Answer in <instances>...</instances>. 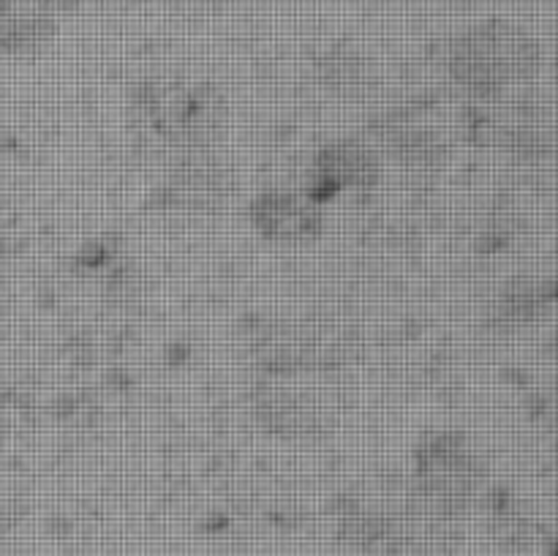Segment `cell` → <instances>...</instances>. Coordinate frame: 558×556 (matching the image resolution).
I'll return each instance as SVG.
<instances>
[{
  "label": "cell",
  "instance_id": "cell-1",
  "mask_svg": "<svg viewBox=\"0 0 558 556\" xmlns=\"http://www.w3.org/2000/svg\"><path fill=\"white\" fill-rule=\"evenodd\" d=\"M543 63V47L521 25L485 20L458 33L447 47V74L477 101H494L526 85Z\"/></svg>",
  "mask_w": 558,
  "mask_h": 556
},
{
  "label": "cell",
  "instance_id": "cell-2",
  "mask_svg": "<svg viewBox=\"0 0 558 556\" xmlns=\"http://www.w3.org/2000/svg\"><path fill=\"white\" fill-rule=\"evenodd\" d=\"M134 109L150 134L183 153L207 150L221 129V109L213 101V93L183 82H145Z\"/></svg>",
  "mask_w": 558,
  "mask_h": 556
},
{
  "label": "cell",
  "instance_id": "cell-3",
  "mask_svg": "<svg viewBox=\"0 0 558 556\" xmlns=\"http://www.w3.org/2000/svg\"><path fill=\"white\" fill-rule=\"evenodd\" d=\"M480 458L461 431H430L414 450V483L425 505L441 516L461 512L480 485Z\"/></svg>",
  "mask_w": 558,
  "mask_h": 556
},
{
  "label": "cell",
  "instance_id": "cell-4",
  "mask_svg": "<svg viewBox=\"0 0 558 556\" xmlns=\"http://www.w3.org/2000/svg\"><path fill=\"white\" fill-rule=\"evenodd\" d=\"M349 341L322 319L276 322L254 343V358L265 374H330L347 360Z\"/></svg>",
  "mask_w": 558,
  "mask_h": 556
},
{
  "label": "cell",
  "instance_id": "cell-5",
  "mask_svg": "<svg viewBox=\"0 0 558 556\" xmlns=\"http://www.w3.org/2000/svg\"><path fill=\"white\" fill-rule=\"evenodd\" d=\"M480 112L469 120L472 142L480 147H496L521 158H539L550 153L554 131L543 109L529 98L507 101L505 96L494 101H477Z\"/></svg>",
  "mask_w": 558,
  "mask_h": 556
},
{
  "label": "cell",
  "instance_id": "cell-6",
  "mask_svg": "<svg viewBox=\"0 0 558 556\" xmlns=\"http://www.w3.org/2000/svg\"><path fill=\"white\" fill-rule=\"evenodd\" d=\"M379 156L368 145L357 140H336L316 150L305 194L319 207L341 196L363 200L379 185Z\"/></svg>",
  "mask_w": 558,
  "mask_h": 556
},
{
  "label": "cell",
  "instance_id": "cell-7",
  "mask_svg": "<svg viewBox=\"0 0 558 556\" xmlns=\"http://www.w3.org/2000/svg\"><path fill=\"white\" fill-rule=\"evenodd\" d=\"M251 403H254L256 420L270 434L289 436V439L316 436L330 425L325 401L311 398L303 387H294L289 374H267L256 385Z\"/></svg>",
  "mask_w": 558,
  "mask_h": 556
},
{
  "label": "cell",
  "instance_id": "cell-8",
  "mask_svg": "<svg viewBox=\"0 0 558 556\" xmlns=\"http://www.w3.org/2000/svg\"><path fill=\"white\" fill-rule=\"evenodd\" d=\"M251 227L270 243H305L322 232V210L308 194L267 189L251 202Z\"/></svg>",
  "mask_w": 558,
  "mask_h": 556
},
{
  "label": "cell",
  "instance_id": "cell-9",
  "mask_svg": "<svg viewBox=\"0 0 558 556\" xmlns=\"http://www.w3.org/2000/svg\"><path fill=\"white\" fill-rule=\"evenodd\" d=\"M167 194L183 210H216L229 194V172L207 150L183 153L169 178Z\"/></svg>",
  "mask_w": 558,
  "mask_h": 556
},
{
  "label": "cell",
  "instance_id": "cell-10",
  "mask_svg": "<svg viewBox=\"0 0 558 556\" xmlns=\"http://www.w3.org/2000/svg\"><path fill=\"white\" fill-rule=\"evenodd\" d=\"M58 31L54 0H0V49L33 55L52 41Z\"/></svg>",
  "mask_w": 558,
  "mask_h": 556
},
{
  "label": "cell",
  "instance_id": "cell-11",
  "mask_svg": "<svg viewBox=\"0 0 558 556\" xmlns=\"http://www.w3.org/2000/svg\"><path fill=\"white\" fill-rule=\"evenodd\" d=\"M316 80L336 96H360L374 85V65L360 49L336 44L316 58Z\"/></svg>",
  "mask_w": 558,
  "mask_h": 556
},
{
  "label": "cell",
  "instance_id": "cell-12",
  "mask_svg": "<svg viewBox=\"0 0 558 556\" xmlns=\"http://www.w3.org/2000/svg\"><path fill=\"white\" fill-rule=\"evenodd\" d=\"M387 142L398 161L412 164V167H430L439 161L441 147H445L436 131H430L428 125L412 123V120H396L392 129L387 131Z\"/></svg>",
  "mask_w": 558,
  "mask_h": 556
},
{
  "label": "cell",
  "instance_id": "cell-13",
  "mask_svg": "<svg viewBox=\"0 0 558 556\" xmlns=\"http://www.w3.org/2000/svg\"><path fill=\"white\" fill-rule=\"evenodd\" d=\"M550 303L548 298H539L537 289H515L501 294L499 305H496V319L507 322V325H523V322H532L534 314H539V305Z\"/></svg>",
  "mask_w": 558,
  "mask_h": 556
},
{
  "label": "cell",
  "instance_id": "cell-14",
  "mask_svg": "<svg viewBox=\"0 0 558 556\" xmlns=\"http://www.w3.org/2000/svg\"><path fill=\"white\" fill-rule=\"evenodd\" d=\"M0 439H3V420H0Z\"/></svg>",
  "mask_w": 558,
  "mask_h": 556
}]
</instances>
